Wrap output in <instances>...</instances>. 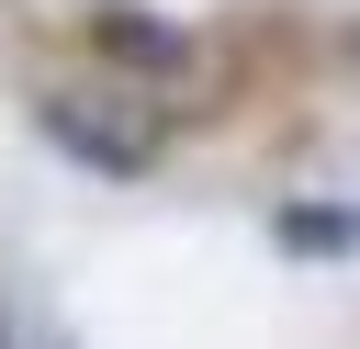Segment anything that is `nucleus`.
<instances>
[{
    "label": "nucleus",
    "mask_w": 360,
    "mask_h": 349,
    "mask_svg": "<svg viewBox=\"0 0 360 349\" xmlns=\"http://www.w3.org/2000/svg\"><path fill=\"white\" fill-rule=\"evenodd\" d=\"M34 124H45V146H68V158L101 169V180H146V158H158L146 113H124V101H101V90H45Z\"/></svg>",
    "instance_id": "obj_1"
},
{
    "label": "nucleus",
    "mask_w": 360,
    "mask_h": 349,
    "mask_svg": "<svg viewBox=\"0 0 360 349\" xmlns=\"http://www.w3.org/2000/svg\"><path fill=\"white\" fill-rule=\"evenodd\" d=\"M270 236H281V259H349L360 248V214L349 203H281Z\"/></svg>",
    "instance_id": "obj_2"
},
{
    "label": "nucleus",
    "mask_w": 360,
    "mask_h": 349,
    "mask_svg": "<svg viewBox=\"0 0 360 349\" xmlns=\"http://www.w3.org/2000/svg\"><path fill=\"white\" fill-rule=\"evenodd\" d=\"M90 34H101V56H124V68H180V56H191V45L169 34V23H135L124 0H112V11L90 23Z\"/></svg>",
    "instance_id": "obj_3"
},
{
    "label": "nucleus",
    "mask_w": 360,
    "mask_h": 349,
    "mask_svg": "<svg viewBox=\"0 0 360 349\" xmlns=\"http://www.w3.org/2000/svg\"><path fill=\"white\" fill-rule=\"evenodd\" d=\"M0 349H11V326H0Z\"/></svg>",
    "instance_id": "obj_4"
}]
</instances>
